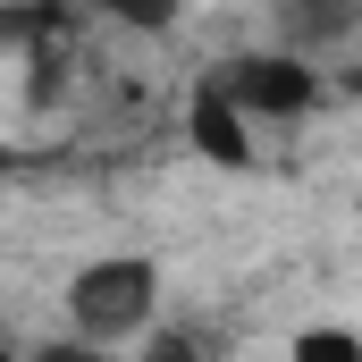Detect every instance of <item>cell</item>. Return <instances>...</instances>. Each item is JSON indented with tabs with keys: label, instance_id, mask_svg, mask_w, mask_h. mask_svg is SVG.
<instances>
[{
	"label": "cell",
	"instance_id": "3957f363",
	"mask_svg": "<svg viewBox=\"0 0 362 362\" xmlns=\"http://www.w3.org/2000/svg\"><path fill=\"white\" fill-rule=\"evenodd\" d=\"M262 34L303 59H329V51L362 42V0H262Z\"/></svg>",
	"mask_w": 362,
	"mask_h": 362
},
{
	"label": "cell",
	"instance_id": "9c48e42d",
	"mask_svg": "<svg viewBox=\"0 0 362 362\" xmlns=\"http://www.w3.org/2000/svg\"><path fill=\"white\" fill-rule=\"evenodd\" d=\"M8 362H17V354H8Z\"/></svg>",
	"mask_w": 362,
	"mask_h": 362
},
{
	"label": "cell",
	"instance_id": "5b68a950",
	"mask_svg": "<svg viewBox=\"0 0 362 362\" xmlns=\"http://www.w3.org/2000/svg\"><path fill=\"white\" fill-rule=\"evenodd\" d=\"M76 8H93L101 25H118V34H135V42H169L185 25V0H76Z\"/></svg>",
	"mask_w": 362,
	"mask_h": 362
},
{
	"label": "cell",
	"instance_id": "8992f818",
	"mask_svg": "<svg viewBox=\"0 0 362 362\" xmlns=\"http://www.w3.org/2000/svg\"><path fill=\"white\" fill-rule=\"evenodd\" d=\"M286 362H362V329L354 320H303L286 337Z\"/></svg>",
	"mask_w": 362,
	"mask_h": 362
},
{
	"label": "cell",
	"instance_id": "ba28073f",
	"mask_svg": "<svg viewBox=\"0 0 362 362\" xmlns=\"http://www.w3.org/2000/svg\"><path fill=\"white\" fill-rule=\"evenodd\" d=\"M17 362H135V354H127V346H101V337H76V329H59V337L17 346Z\"/></svg>",
	"mask_w": 362,
	"mask_h": 362
},
{
	"label": "cell",
	"instance_id": "277c9868",
	"mask_svg": "<svg viewBox=\"0 0 362 362\" xmlns=\"http://www.w3.org/2000/svg\"><path fill=\"white\" fill-rule=\"evenodd\" d=\"M253 135H262V127L211 85V76L194 85V101H185V144H194L211 169H262V144H253Z\"/></svg>",
	"mask_w": 362,
	"mask_h": 362
},
{
	"label": "cell",
	"instance_id": "6da1fadb",
	"mask_svg": "<svg viewBox=\"0 0 362 362\" xmlns=\"http://www.w3.org/2000/svg\"><path fill=\"white\" fill-rule=\"evenodd\" d=\"M169 320V270H160V253H144V245H110V253H85L68 286H59V329H76V337H101V346H144L152 329Z\"/></svg>",
	"mask_w": 362,
	"mask_h": 362
},
{
	"label": "cell",
	"instance_id": "52a82bcc",
	"mask_svg": "<svg viewBox=\"0 0 362 362\" xmlns=\"http://www.w3.org/2000/svg\"><path fill=\"white\" fill-rule=\"evenodd\" d=\"M135 362H219V346H211L202 320H160V329L135 346Z\"/></svg>",
	"mask_w": 362,
	"mask_h": 362
},
{
	"label": "cell",
	"instance_id": "7a4b0ae2",
	"mask_svg": "<svg viewBox=\"0 0 362 362\" xmlns=\"http://www.w3.org/2000/svg\"><path fill=\"white\" fill-rule=\"evenodd\" d=\"M211 85L228 93L253 127H295V118H312L329 101V68L303 59V51H286V42H253V51H228L211 68Z\"/></svg>",
	"mask_w": 362,
	"mask_h": 362
}]
</instances>
